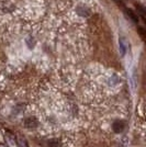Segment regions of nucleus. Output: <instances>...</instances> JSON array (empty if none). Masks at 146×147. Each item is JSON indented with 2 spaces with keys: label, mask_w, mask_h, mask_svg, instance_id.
<instances>
[{
  "label": "nucleus",
  "mask_w": 146,
  "mask_h": 147,
  "mask_svg": "<svg viewBox=\"0 0 146 147\" xmlns=\"http://www.w3.org/2000/svg\"><path fill=\"white\" fill-rule=\"evenodd\" d=\"M23 124H24V126L26 129H34V127H36L39 122H37V120L35 117H26L24 121H23Z\"/></svg>",
  "instance_id": "1"
},
{
  "label": "nucleus",
  "mask_w": 146,
  "mask_h": 147,
  "mask_svg": "<svg viewBox=\"0 0 146 147\" xmlns=\"http://www.w3.org/2000/svg\"><path fill=\"white\" fill-rule=\"evenodd\" d=\"M124 127H125V123L123 122V121H120V120H118V121H116V122L112 124V129L118 134L123 132Z\"/></svg>",
  "instance_id": "2"
},
{
  "label": "nucleus",
  "mask_w": 146,
  "mask_h": 147,
  "mask_svg": "<svg viewBox=\"0 0 146 147\" xmlns=\"http://www.w3.org/2000/svg\"><path fill=\"white\" fill-rule=\"evenodd\" d=\"M17 143H18L19 147H29V144L23 136L21 135H17Z\"/></svg>",
  "instance_id": "3"
},
{
  "label": "nucleus",
  "mask_w": 146,
  "mask_h": 147,
  "mask_svg": "<svg viewBox=\"0 0 146 147\" xmlns=\"http://www.w3.org/2000/svg\"><path fill=\"white\" fill-rule=\"evenodd\" d=\"M59 146V141L58 140H51L49 141V147H58Z\"/></svg>",
  "instance_id": "4"
},
{
  "label": "nucleus",
  "mask_w": 146,
  "mask_h": 147,
  "mask_svg": "<svg viewBox=\"0 0 146 147\" xmlns=\"http://www.w3.org/2000/svg\"><path fill=\"white\" fill-rule=\"evenodd\" d=\"M2 147H6V146H2Z\"/></svg>",
  "instance_id": "5"
}]
</instances>
